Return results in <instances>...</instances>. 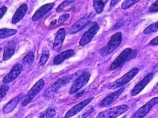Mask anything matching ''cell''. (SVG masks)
Returning a JSON list of instances; mask_svg holds the SVG:
<instances>
[{
	"label": "cell",
	"instance_id": "cell-14",
	"mask_svg": "<svg viewBox=\"0 0 158 118\" xmlns=\"http://www.w3.org/2000/svg\"><path fill=\"white\" fill-rule=\"evenodd\" d=\"M124 90V87H123L105 97L100 102V106L101 107H105L108 106L109 105L111 104L115 100H117L119 97L120 96L123 92Z\"/></svg>",
	"mask_w": 158,
	"mask_h": 118
},
{
	"label": "cell",
	"instance_id": "cell-31",
	"mask_svg": "<svg viewBox=\"0 0 158 118\" xmlns=\"http://www.w3.org/2000/svg\"><path fill=\"white\" fill-rule=\"evenodd\" d=\"M69 16L70 15L69 14H65L62 15L59 17L58 20V23L59 24H63L69 19Z\"/></svg>",
	"mask_w": 158,
	"mask_h": 118
},
{
	"label": "cell",
	"instance_id": "cell-8",
	"mask_svg": "<svg viewBox=\"0 0 158 118\" xmlns=\"http://www.w3.org/2000/svg\"><path fill=\"white\" fill-rule=\"evenodd\" d=\"M132 50L131 48H126L118 55L110 67V70L112 71L121 67L131 55Z\"/></svg>",
	"mask_w": 158,
	"mask_h": 118
},
{
	"label": "cell",
	"instance_id": "cell-12",
	"mask_svg": "<svg viewBox=\"0 0 158 118\" xmlns=\"http://www.w3.org/2000/svg\"><path fill=\"white\" fill-rule=\"evenodd\" d=\"M94 99V97H91L90 98L85 99L84 101H82L81 103H79L77 104L73 107L66 114L65 117L66 118H69L76 116L81 112L85 106L89 104Z\"/></svg>",
	"mask_w": 158,
	"mask_h": 118
},
{
	"label": "cell",
	"instance_id": "cell-25",
	"mask_svg": "<svg viewBox=\"0 0 158 118\" xmlns=\"http://www.w3.org/2000/svg\"><path fill=\"white\" fill-rule=\"evenodd\" d=\"M158 31V22L153 23L146 28L143 31L145 34H149Z\"/></svg>",
	"mask_w": 158,
	"mask_h": 118
},
{
	"label": "cell",
	"instance_id": "cell-23",
	"mask_svg": "<svg viewBox=\"0 0 158 118\" xmlns=\"http://www.w3.org/2000/svg\"><path fill=\"white\" fill-rule=\"evenodd\" d=\"M34 58L33 53L32 51L29 52L23 59V63L25 66H30L33 63Z\"/></svg>",
	"mask_w": 158,
	"mask_h": 118
},
{
	"label": "cell",
	"instance_id": "cell-26",
	"mask_svg": "<svg viewBox=\"0 0 158 118\" xmlns=\"http://www.w3.org/2000/svg\"><path fill=\"white\" fill-rule=\"evenodd\" d=\"M50 52L47 49H45L43 51L42 55L41 56L40 60V66H43L46 64L50 57Z\"/></svg>",
	"mask_w": 158,
	"mask_h": 118
},
{
	"label": "cell",
	"instance_id": "cell-30",
	"mask_svg": "<svg viewBox=\"0 0 158 118\" xmlns=\"http://www.w3.org/2000/svg\"><path fill=\"white\" fill-rule=\"evenodd\" d=\"M150 13H157L158 12V1L155 2L151 6L149 7L148 10Z\"/></svg>",
	"mask_w": 158,
	"mask_h": 118
},
{
	"label": "cell",
	"instance_id": "cell-15",
	"mask_svg": "<svg viewBox=\"0 0 158 118\" xmlns=\"http://www.w3.org/2000/svg\"><path fill=\"white\" fill-rule=\"evenodd\" d=\"M54 6V3L47 4L41 6L35 12L32 17V20L34 22L38 21L43 17L49 11L52 10Z\"/></svg>",
	"mask_w": 158,
	"mask_h": 118
},
{
	"label": "cell",
	"instance_id": "cell-7",
	"mask_svg": "<svg viewBox=\"0 0 158 118\" xmlns=\"http://www.w3.org/2000/svg\"><path fill=\"white\" fill-rule=\"evenodd\" d=\"M158 104V97H155L140 108L134 113L131 118H143L148 115L151 108Z\"/></svg>",
	"mask_w": 158,
	"mask_h": 118
},
{
	"label": "cell",
	"instance_id": "cell-2",
	"mask_svg": "<svg viewBox=\"0 0 158 118\" xmlns=\"http://www.w3.org/2000/svg\"><path fill=\"white\" fill-rule=\"evenodd\" d=\"M122 41V33L121 32H118L115 33L111 37L106 46L101 49L100 51V54L101 56L106 57L113 52L117 49L121 43Z\"/></svg>",
	"mask_w": 158,
	"mask_h": 118
},
{
	"label": "cell",
	"instance_id": "cell-22",
	"mask_svg": "<svg viewBox=\"0 0 158 118\" xmlns=\"http://www.w3.org/2000/svg\"><path fill=\"white\" fill-rule=\"evenodd\" d=\"M56 115V112L53 108H49L41 114L39 118H53Z\"/></svg>",
	"mask_w": 158,
	"mask_h": 118
},
{
	"label": "cell",
	"instance_id": "cell-27",
	"mask_svg": "<svg viewBox=\"0 0 158 118\" xmlns=\"http://www.w3.org/2000/svg\"><path fill=\"white\" fill-rule=\"evenodd\" d=\"M139 1H140L138 0H126L123 1V2L122 4V8L123 9H128L137 3Z\"/></svg>",
	"mask_w": 158,
	"mask_h": 118
},
{
	"label": "cell",
	"instance_id": "cell-17",
	"mask_svg": "<svg viewBox=\"0 0 158 118\" xmlns=\"http://www.w3.org/2000/svg\"><path fill=\"white\" fill-rule=\"evenodd\" d=\"M66 36L65 30L61 28L57 31L53 43V49L56 51H59L62 48Z\"/></svg>",
	"mask_w": 158,
	"mask_h": 118
},
{
	"label": "cell",
	"instance_id": "cell-29",
	"mask_svg": "<svg viewBox=\"0 0 158 118\" xmlns=\"http://www.w3.org/2000/svg\"><path fill=\"white\" fill-rule=\"evenodd\" d=\"M9 89V87L7 85H0V99L5 96Z\"/></svg>",
	"mask_w": 158,
	"mask_h": 118
},
{
	"label": "cell",
	"instance_id": "cell-39",
	"mask_svg": "<svg viewBox=\"0 0 158 118\" xmlns=\"http://www.w3.org/2000/svg\"><path fill=\"white\" fill-rule=\"evenodd\" d=\"M66 118L65 117H64V118Z\"/></svg>",
	"mask_w": 158,
	"mask_h": 118
},
{
	"label": "cell",
	"instance_id": "cell-35",
	"mask_svg": "<svg viewBox=\"0 0 158 118\" xmlns=\"http://www.w3.org/2000/svg\"><path fill=\"white\" fill-rule=\"evenodd\" d=\"M158 71V63L157 64L155 67L153 68V73H155V72H157Z\"/></svg>",
	"mask_w": 158,
	"mask_h": 118
},
{
	"label": "cell",
	"instance_id": "cell-6",
	"mask_svg": "<svg viewBox=\"0 0 158 118\" xmlns=\"http://www.w3.org/2000/svg\"><path fill=\"white\" fill-rule=\"evenodd\" d=\"M90 78V73L85 72L81 74L74 81L73 85L70 87L69 91L70 94H73L81 89L89 81Z\"/></svg>",
	"mask_w": 158,
	"mask_h": 118
},
{
	"label": "cell",
	"instance_id": "cell-34",
	"mask_svg": "<svg viewBox=\"0 0 158 118\" xmlns=\"http://www.w3.org/2000/svg\"><path fill=\"white\" fill-rule=\"evenodd\" d=\"M153 92L155 93L158 92V82L157 83V84L155 85V87L153 88Z\"/></svg>",
	"mask_w": 158,
	"mask_h": 118
},
{
	"label": "cell",
	"instance_id": "cell-36",
	"mask_svg": "<svg viewBox=\"0 0 158 118\" xmlns=\"http://www.w3.org/2000/svg\"><path fill=\"white\" fill-rule=\"evenodd\" d=\"M118 1H111V3H110V6H114L115 5L117 4V3L118 2Z\"/></svg>",
	"mask_w": 158,
	"mask_h": 118
},
{
	"label": "cell",
	"instance_id": "cell-4",
	"mask_svg": "<svg viewBox=\"0 0 158 118\" xmlns=\"http://www.w3.org/2000/svg\"><path fill=\"white\" fill-rule=\"evenodd\" d=\"M139 69L135 68L124 74L123 77L111 83L108 86L109 89H115L121 87L131 81L139 72Z\"/></svg>",
	"mask_w": 158,
	"mask_h": 118
},
{
	"label": "cell",
	"instance_id": "cell-10",
	"mask_svg": "<svg viewBox=\"0 0 158 118\" xmlns=\"http://www.w3.org/2000/svg\"><path fill=\"white\" fill-rule=\"evenodd\" d=\"M99 26L97 24H95L90 27L86 32L83 35L81 39L80 40V45L84 46L91 42L92 39L95 36L99 30Z\"/></svg>",
	"mask_w": 158,
	"mask_h": 118
},
{
	"label": "cell",
	"instance_id": "cell-3",
	"mask_svg": "<svg viewBox=\"0 0 158 118\" xmlns=\"http://www.w3.org/2000/svg\"><path fill=\"white\" fill-rule=\"evenodd\" d=\"M129 107L127 105L115 107L100 112L96 118H115L127 112Z\"/></svg>",
	"mask_w": 158,
	"mask_h": 118
},
{
	"label": "cell",
	"instance_id": "cell-18",
	"mask_svg": "<svg viewBox=\"0 0 158 118\" xmlns=\"http://www.w3.org/2000/svg\"><path fill=\"white\" fill-rule=\"evenodd\" d=\"M27 9L28 6L27 4H23L21 5L13 16L12 20V23L16 24L19 22L24 17L27 11Z\"/></svg>",
	"mask_w": 158,
	"mask_h": 118
},
{
	"label": "cell",
	"instance_id": "cell-28",
	"mask_svg": "<svg viewBox=\"0 0 158 118\" xmlns=\"http://www.w3.org/2000/svg\"><path fill=\"white\" fill-rule=\"evenodd\" d=\"M75 2V1H65L60 4L56 9V12L59 13L61 12L64 10V8H65L68 6L70 4Z\"/></svg>",
	"mask_w": 158,
	"mask_h": 118
},
{
	"label": "cell",
	"instance_id": "cell-11",
	"mask_svg": "<svg viewBox=\"0 0 158 118\" xmlns=\"http://www.w3.org/2000/svg\"><path fill=\"white\" fill-rule=\"evenodd\" d=\"M154 74L153 72L149 73L147 75L142 81L138 83L133 89L131 92V95L135 96L141 92L144 89L145 87L148 84V83L153 79L154 78Z\"/></svg>",
	"mask_w": 158,
	"mask_h": 118
},
{
	"label": "cell",
	"instance_id": "cell-5",
	"mask_svg": "<svg viewBox=\"0 0 158 118\" xmlns=\"http://www.w3.org/2000/svg\"><path fill=\"white\" fill-rule=\"evenodd\" d=\"M44 86V81L42 79L39 80L34 85L31 89L30 90L27 94L25 96V98L22 103V106H26L28 104L34 97L40 92L43 89Z\"/></svg>",
	"mask_w": 158,
	"mask_h": 118
},
{
	"label": "cell",
	"instance_id": "cell-33",
	"mask_svg": "<svg viewBox=\"0 0 158 118\" xmlns=\"http://www.w3.org/2000/svg\"><path fill=\"white\" fill-rule=\"evenodd\" d=\"M150 44L152 45H158V36L150 41Z\"/></svg>",
	"mask_w": 158,
	"mask_h": 118
},
{
	"label": "cell",
	"instance_id": "cell-16",
	"mask_svg": "<svg viewBox=\"0 0 158 118\" xmlns=\"http://www.w3.org/2000/svg\"><path fill=\"white\" fill-rule=\"evenodd\" d=\"M25 95L24 94H20L12 100H10L3 108V111L5 114L10 113L15 108L16 106L24 99Z\"/></svg>",
	"mask_w": 158,
	"mask_h": 118
},
{
	"label": "cell",
	"instance_id": "cell-20",
	"mask_svg": "<svg viewBox=\"0 0 158 118\" xmlns=\"http://www.w3.org/2000/svg\"><path fill=\"white\" fill-rule=\"evenodd\" d=\"M15 44L11 43L8 44L4 49L3 59L4 61L8 60L12 57L15 53Z\"/></svg>",
	"mask_w": 158,
	"mask_h": 118
},
{
	"label": "cell",
	"instance_id": "cell-38",
	"mask_svg": "<svg viewBox=\"0 0 158 118\" xmlns=\"http://www.w3.org/2000/svg\"><path fill=\"white\" fill-rule=\"evenodd\" d=\"M122 118H126V116L123 117Z\"/></svg>",
	"mask_w": 158,
	"mask_h": 118
},
{
	"label": "cell",
	"instance_id": "cell-24",
	"mask_svg": "<svg viewBox=\"0 0 158 118\" xmlns=\"http://www.w3.org/2000/svg\"><path fill=\"white\" fill-rule=\"evenodd\" d=\"M94 7L97 14H101L104 10L105 3L102 1H94Z\"/></svg>",
	"mask_w": 158,
	"mask_h": 118
},
{
	"label": "cell",
	"instance_id": "cell-21",
	"mask_svg": "<svg viewBox=\"0 0 158 118\" xmlns=\"http://www.w3.org/2000/svg\"><path fill=\"white\" fill-rule=\"evenodd\" d=\"M17 33V31L10 29H0V39H5L13 36Z\"/></svg>",
	"mask_w": 158,
	"mask_h": 118
},
{
	"label": "cell",
	"instance_id": "cell-19",
	"mask_svg": "<svg viewBox=\"0 0 158 118\" xmlns=\"http://www.w3.org/2000/svg\"><path fill=\"white\" fill-rule=\"evenodd\" d=\"M75 51L73 50H67L65 51L62 52L54 59V63L56 65L59 64L64 62L66 59H69L75 55Z\"/></svg>",
	"mask_w": 158,
	"mask_h": 118
},
{
	"label": "cell",
	"instance_id": "cell-9",
	"mask_svg": "<svg viewBox=\"0 0 158 118\" xmlns=\"http://www.w3.org/2000/svg\"><path fill=\"white\" fill-rule=\"evenodd\" d=\"M91 19L92 17L91 15L85 16L80 18L70 28L69 32V34H75L84 28L90 23Z\"/></svg>",
	"mask_w": 158,
	"mask_h": 118
},
{
	"label": "cell",
	"instance_id": "cell-13",
	"mask_svg": "<svg viewBox=\"0 0 158 118\" xmlns=\"http://www.w3.org/2000/svg\"><path fill=\"white\" fill-rule=\"evenodd\" d=\"M22 70V67L21 65L18 64L15 65L10 72L4 78L3 82L4 83H8L13 81L20 75Z\"/></svg>",
	"mask_w": 158,
	"mask_h": 118
},
{
	"label": "cell",
	"instance_id": "cell-1",
	"mask_svg": "<svg viewBox=\"0 0 158 118\" xmlns=\"http://www.w3.org/2000/svg\"><path fill=\"white\" fill-rule=\"evenodd\" d=\"M77 73H75L72 75L63 77L61 79L57 80L53 84H52L44 93V96L45 98H50L54 95L58 90H60L62 87L72 81L74 79L77 77Z\"/></svg>",
	"mask_w": 158,
	"mask_h": 118
},
{
	"label": "cell",
	"instance_id": "cell-32",
	"mask_svg": "<svg viewBox=\"0 0 158 118\" xmlns=\"http://www.w3.org/2000/svg\"><path fill=\"white\" fill-rule=\"evenodd\" d=\"M7 8L6 6H3L0 8V19L2 18L4 15L5 14L7 11Z\"/></svg>",
	"mask_w": 158,
	"mask_h": 118
},
{
	"label": "cell",
	"instance_id": "cell-37",
	"mask_svg": "<svg viewBox=\"0 0 158 118\" xmlns=\"http://www.w3.org/2000/svg\"><path fill=\"white\" fill-rule=\"evenodd\" d=\"M2 48H0V52H1V51H2Z\"/></svg>",
	"mask_w": 158,
	"mask_h": 118
}]
</instances>
